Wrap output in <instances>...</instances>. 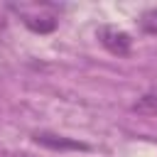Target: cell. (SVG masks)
<instances>
[{"label":"cell","mask_w":157,"mask_h":157,"mask_svg":"<svg viewBox=\"0 0 157 157\" xmlns=\"http://www.w3.org/2000/svg\"><path fill=\"white\" fill-rule=\"evenodd\" d=\"M7 7L34 34H49L59 25V7L54 2H12Z\"/></svg>","instance_id":"1"},{"label":"cell","mask_w":157,"mask_h":157,"mask_svg":"<svg viewBox=\"0 0 157 157\" xmlns=\"http://www.w3.org/2000/svg\"><path fill=\"white\" fill-rule=\"evenodd\" d=\"M96 37H98V42H101L110 54H115V56H128L130 49H132L130 34H128L125 29L113 27V25H101V27L96 29Z\"/></svg>","instance_id":"2"},{"label":"cell","mask_w":157,"mask_h":157,"mask_svg":"<svg viewBox=\"0 0 157 157\" xmlns=\"http://www.w3.org/2000/svg\"><path fill=\"white\" fill-rule=\"evenodd\" d=\"M32 140L47 150H59V152H66V150H88L86 142L81 140H74V137H66V135H56V132H49V130H34L32 132Z\"/></svg>","instance_id":"3"},{"label":"cell","mask_w":157,"mask_h":157,"mask_svg":"<svg viewBox=\"0 0 157 157\" xmlns=\"http://www.w3.org/2000/svg\"><path fill=\"white\" fill-rule=\"evenodd\" d=\"M130 108H132V113H140V115H157V93L140 96Z\"/></svg>","instance_id":"4"},{"label":"cell","mask_w":157,"mask_h":157,"mask_svg":"<svg viewBox=\"0 0 157 157\" xmlns=\"http://www.w3.org/2000/svg\"><path fill=\"white\" fill-rule=\"evenodd\" d=\"M140 27H142L145 32H152V34H157V7H152V10H145V12L140 15Z\"/></svg>","instance_id":"5"},{"label":"cell","mask_w":157,"mask_h":157,"mask_svg":"<svg viewBox=\"0 0 157 157\" xmlns=\"http://www.w3.org/2000/svg\"><path fill=\"white\" fill-rule=\"evenodd\" d=\"M5 25H7V15H5V10L0 7V29H2Z\"/></svg>","instance_id":"6"}]
</instances>
